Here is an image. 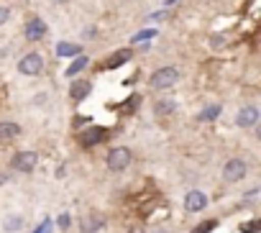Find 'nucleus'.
Returning <instances> with one entry per match:
<instances>
[{"label": "nucleus", "mask_w": 261, "mask_h": 233, "mask_svg": "<svg viewBox=\"0 0 261 233\" xmlns=\"http://www.w3.org/2000/svg\"><path fill=\"white\" fill-rule=\"evenodd\" d=\"M87 64H90V59H87L85 54H80V57H74V62L67 67V72H64V74H67V77H74V74H80Z\"/></svg>", "instance_id": "nucleus-14"}, {"label": "nucleus", "mask_w": 261, "mask_h": 233, "mask_svg": "<svg viewBox=\"0 0 261 233\" xmlns=\"http://www.w3.org/2000/svg\"><path fill=\"white\" fill-rule=\"evenodd\" d=\"M59 3H64V0H59Z\"/></svg>", "instance_id": "nucleus-29"}, {"label": "nucleus", "mask_w": 261, "mask_h": 233, "mask_svg": "<svg viewBox=\"0 0 261 233\" xmlns=\"http://www.w3.org/2000/svg\"><path fill=\"white\" fill-rule=\"evenodd\" d=\"M223 44H225V39H223V36H213V46H215V49H220Z\"/></svg>", "instance_id": "nucleus-25"}, {"label": "nucleus", "mask_w": 261, "mask_h": 233, "mask_svg": "<svg viewBox=\"0 0 261 233\" xmlns=\"http://www.w3.org/2000/svg\"><path fill=\"white\" fill-rule=\"evenodd\" d=\"M215 228H218V220H202L200 225L192 228V233H213Z\"/></svg>", "instance_id": "nucleus-20"}, {"label": "nucleus", "mask_w": 261, "mask_h": 233, "mask_svg": "<svg viewBox=\"0 0 261 233\" xmlns=\"http://www.w3.org/2000/svg\"><path fill=\"white\" fill-rule=\"evenodd\" d=\"M8 18H11V8L0 6V26H3V23H8Z\"/></svg>", "instance_id": "nucleus-22"}, {"label": "nucleus", "mask_w": 261, "mask_h": 233, "mask_svg": "<svg viewBox=\"0 0 261 233\" xmlns=\"http://www.w3.org/2000/svg\"><path fill=\"white\" fill-rule=\"evenodd\" d=\"M241 230H243V233H256V230H258V220H248V223H243Z\"/></svg>", "instance_id": "nucleus-21"}, {"label": "nucleus", "mask_w": 261, "mask_h": 233, "mask_svg": "<svg viewBox=\"0 0 261 233\" xmlns=\"http://www.w3.org/2000/svg\"><path fill=\"white\" fill-rule=\"evenodd\" d=\"M57 223H59V228H69V223H72V218H69V215H67V213H62V215H59V220H57Z\"/></svg>", "instance_id": "nucleus-24"}, {"label": "nucleus", "mask_w": 261, "mask_h": 233, "mask_svg": "<svg viewBox=\"0 0 261 233\" xmlns=\"http://www.w3.org/2000/svg\"><path fill=\"white\" fill-rule=\"evenodd\" d=\"M105 134H108V131H105L102 126H90L87 131H82V134L77 136V141H80L82 149H92V146H97V144L105 139Z\"/></svg>", "instance_id": "nucleus-7"}, {"label": "nucleus", "mask_w": 261, "mask_h": 233, "mask_svg": "<svg viewBox=\"0 0 261 233\" xmlns=\"http://www.w3.org/2000/svg\"><path fill=\"white\" fill-rule=\"evenodd\" d=\"M102 228H105V218L97 215V213H90L80 220V233H97Z\"/></svg>", "instance_id": "nucleus-9"}, {"label": "nucleus", "mask_w": 261, "mask_h": 233, "mask_svg": "<svg viewBox=\"0 0 261 233\" xmlns=\"http://www.w3.org/2000/svg\"><path fill=\"white\" fill-rule=\"evenodd\" d=\"M258 118H261V113L256 105H243L236 115V126L241 128H251V126H258Z\"/></svg>", "instance_id": "nucleus-6"}, {"label": "nucleus", "mask_w": 261, "mask_h": 233, "mask_svg": "<svg viewBox=\"0 0 261 233\" xmlns=\"http://www.w3.org/2000/svg\"><path fill=\"white\" fill-rule=\"evenodd\" d=\"M164 16H167V13H164V11H156V13H151V21H162V18H164Z\"/></svg>", "instance_id": "nucleus-26"}, {"label": "nucleus", "mask_w": 261, "mask_h": 233, "mask_svg": "<svg viewBox=\"0 0 261 233\" xmlns=\"http://www.w3.org/2000/svg\"><path fill=\"white\" fill-rule=\"evenodd\" d=\"M18 134H21V126H16V123H0V141L16 139Z\"/></svg>", "instance_id": "nucleus-17"}, {"label": "nucleus", "mask_w": 261, "mask_h": 233, "mask_svg": "<svg viewBox=\"0 0 261 233\" xmlns=\"http://www.w3.org/2000/svg\"><path fill=\"white\" fill-rule=\"evenodd\" d=\"M26 39L29 41H41L44 36H46V23L41 21V18H31L29 23H26Z\"/></svg>", "instance_id": "nucleus-10"}, {"label": "nucleus", "mask_w": 261, "mask_h": 233, "mask_svg": "<svg viewBox=\"0 0 261 233\" xmlns=\"http://www.w3.org/2000/svg\"><path fill=\"white\" fill-rule=\"evenodd\" d=\"M90 90H92V85L90 82H85V80H77L72 87H69V95H72V100H85L87 95H90Z\"/></svg>", "instance_id": "nucleus-11"}, {"label": "nucleus", "mask_w": 261, "mask_h": 233, "mask_svg": "<svg viewBox=\"0 0 261 233\" xmlns=\"http://www.w3.org/2000/svg\"><path fill=\"white\" fill-rule=\"evenodd\" d=\"M80 54H82V46L80 44H72V41L57 44V57H80Z\"/></svg>", "instance_id": "nucleus-12"}, {"label": "nucleus", "mask_w": 261, "mask_h": 233, "mask_svg": "<svg viewBox=\"0 0 261 233\" xmlns=\"http://www.w3.org/2000/svg\"><path fill=\"white\" fill-rule=\"evenodd\" d=\"M205 208H207V195L202 190H190L185 195V210L187 213H200Z\"/></svg>", "instance_id": "nucleus-8"}, {"label": "nucleus", "mask_w": 261, "mask_h": 233, "mask_svg": "<svg viewBox=\"0 0 261 233\" xmlns=\"http://www.w3.org/2000/svg\"><path fill=\"white\" fill-rule=\"evenodd\" d=\"M154 233H169V230H167V228H156Z\"/></svg>", "instance_id": "nucleus-28"}, {"label": "nucleus", "mask_w": 261, "mask_h": 233, "mask_svg": "<svg viewBox=\"0 0 261 233\" xmlns=\"http://www.w3.org/2000/svg\"><path fill=\"white\" fill-rule=\"evenodd\" d=\"M130 57H134V54H130V49H120V51H115V54L108 59V67H110V69H118V67H123L125 62H130Z\"/></svg>", "instance_id": "nucleus-13"}, {"label": "nucleus", "mask_w": 261, "mask_h": 233, "mask_svg": "<svg viewBox=\"0 0 261 233\" xmlns=\"http://www.w3.org/2000/svg\"><path fill=\"white\" fill-rule=\"evenodd\" d=\"M130 159H134L130 149H125V146H115V149H110V151H108L105 164H108V169H110V172H123V169H128V167H130Z\"/></svg>", "instance_id": "nucleus-2"}, {"label": "nucleus", "mask_w": 261, "mask_h": 233, "mask_svg": "<svg viewBox=\"0 0 261 233\" xmlns=\"http://www.w3.org/2000/svg\"><path fill=\"white\" fill-rule=\"evenodd\" d=\"M246 172H248V167H246L243 159H228L225 167H223V179L233 185V182H241L246 177Z\"/></svg>", "instance_id": "nucleus-4"}, {"label": "nucleus", "mask_w": 261, "mask_h": 233, "mask_svg": "<svg viewBox=\"0 0 261 233\" xmlns=\"http://www.w3.org/2000/svg\"><path fill=\"white\" fill-rule=\"evenodd\" d=\"M18 72L26 74V77H36V74H41V72H44V59H41V54H36V51L26 54V57L18 62Z\"/></svg>", "instance_id": "nucleus-3"}, {"label": "nucleus", "mask_w": 261, "mask_h": 233, "mask_svg": "<svg viewBox=\"0 0 261 233\" xmlns=\"http://www.w3.org/2000/svg\"><path fill=\"white\" fill-rule=\"evenodd\" d=\"M21 228H23V215H8L3 220V230L6 233H18Z\"/></svg>", "instance_id": "nucleus-15"}, {"label": "nucleus", "mask_w": 261, "mask_h": 233, "mask_svg": "<svg viewBox=\"0 0 261 233\" xmlns=\"http://www.w3.org/2000/svg\"><path fill=\"white\" fill-rule=\"evenodd\" d=\"M218 115H220V105H207L205 110H200L197 121H215Z\"/></svg>", "instance_id": "nucleus-18"}, {"label": "nucleus", "mask_w": 261, "mask_h": 233, "mask_svg": "<svg viewBox=\"0 0 261 233\" xmlns=\"http://www.w3.org/2000/svg\"><path fill=\"white\" fill-rule=\"evenodd\" d=\"M36 164H39L36 151H16L13 159H11V167H13L16 172H31Z\"/></svg>", "instance_id": "nucleus-5"}, {"label": "nucleus", "mask_w": 261, "mask_h": 233, "mask_svg": "<svg viewBox=\"0 0 261 233\" xmlns=\"http://www.w3.org/2000/svg\"><path fill=\"white\" fill-rule=\"evenodd\" d=\"M177 3V0H164V6H174Z\"/></svg>", "instance_id": "nucleus-27"}, {"label": "nucleus", "mask_w": 261, "mask_h": 233, "mask_svg": "<svg viewBox=\"0 0 261 233\" xmlns=\"http://www.w3.org/2000/svg\"><path fill=\"white\" fill-rule=\"evenodd\" d=\"M156 29H144V31H139V34H134V39H130V41H134V44H139V41H151V39H156Z\"/></svg>", "instance_id": "nucleus-19"}, {"label": "nucleus", "mask_w": 261, "mask_h": 233, "mask_svg": "<svg viewBox=\"0 0 261 233\" xmlns=\"http://www.w3.org/2000/svg\"><path fill=\"white\" fill-rule=\"evenodd\" d=\"M179 82V69L177 67H162V69H156L151 77H149V85L154 87V90H169V87H174Z\"/></svg>", "instance_id": "nucleus-1"}, {"label": "nucleus", "mask_w": 261, "mask_h": 233, "mask_svg": "<svg viewBox=\"0 0 261 233\" xmlns=\"http://www.w3.org/2000/svg\"><path fill=\"white\" fill-rule=\"evenodd\" d=\"M154 110H156V115H169V113H174V110H177V100L164 97V100H159V102L154 105Z\"/></svg>", "instance_id": "nucleus-16"}, {"label": "nucleus", "mask_w": 261, "mask_h": 233, "mask_svg": "<svg viewBox=\"0 0 261 233\" xmlns=\"http://www.w3.org/2000/svg\"><path fill=\"white\" fill-rule=\"evenodd\" d=\"M139 100H141V97H139V95H134V97H128V100H125V102H123V105H125V113H130V110H134V105H136V102H139Z\"/></svg>", "instance_id": "nucleus-23"}]
</instances>
